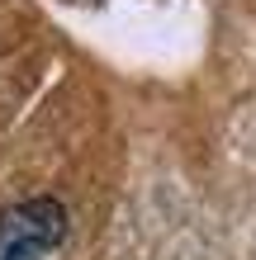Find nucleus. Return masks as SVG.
<instances>
[{"instance_id":"obj_1","label":"nucleus","mask_w":256,"mask_h":260,"mask_svg":"<svg viewBox=\"0 0 256 260\" xmlns=\"http://www.w3.org/2000/svg\"><path fill=\"white\" fill-rule=\"evenodd\" d=\"M67 241V208L57 199H19L0 208V260H43Z\"/></svg>"}]
</instances>
